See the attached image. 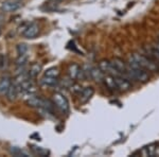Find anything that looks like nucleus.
<instances>
[{
	"mask_svg": "<svg viewBox=\"0 0 159 157\" xmlns=\"http://www.w3.org/2000/svg\"><path fill=\"white\" fill-rule=\"evenodd\" d=\"M133 58H134L135 60L140 64V66L142 67V68H144L145 70L153 71V72H157V71H159V65L156 64L148 55L134 53V54H133Z\"/></svg>",
	"mask_w": 159,
	"mask_h": 157,
	"instance_id": "obj_1",
	"label": "nucleus"
},
{
	"mask_svg": "<svg viewBox=\"0 0 159 157\" xmlns=\"http://www.w3.org/2000/svg\"><path fill=\"white\" fill-rule=\"evenodd\" d=\"M52 101L54 103L55 107H57L61 112L68 113L69 112V102L67 98L61 92H54L52 96Z\"/></svg>",
	"mask_w": 159,
	"mask_h": 157,
	"instance_id": "obj_2",
	"label": "nucleus"
},
{
	"mask_svg": "<svg viewBox=\"0 0 159 157\" xmlns=\"http://www.w3.org/2000/svg\"><path fill=\"white\" fill-rule=\"evenodd\" d=\"M99 68L101 69L102 71L105 74H110V76H122V73L120 72L119 70L112 65L111 61L108 60H102L100 61L99 63Z\"/></svg>",
	"mask_w": 159,
	"mask_h": 157,
	"instance_id": "obj_3",
	"label": "nucleus"
},
{
	"mask_svg": "<svg viewBox=\"0 0 159 157\" xmlns=\"http://www.w3.org/2000/svg\"><path fill=\"white\" fill-rule=\"evenodd\" d=\"M21 7V3L17 0H7L1 4V11L4 13H12Z\"/></svg>",
	"mask_w": 159,
	"mask_h": 157,
	"instance_id": "obj_4",
	"label": "nucleus"
},
{
	"mask_svg": "<svg viewBox=\"0 0 159 157\" xmlns=\"http://www.w3.org/2000/svg\"><path fill=\"white\" fill-rule=\"evenodd\" d=\"M38 33H39V27H38L37 24L33 22V24L29 25L25 28V31L22 32V35L25 38H34L37 36Z\"/></svg>",
	"mask_w": 159,
	"mask_h": 157,
	"instance_id": "obj_5",
	"label": "nucleus"
},
{
	"mask_svg": "<svg viewBox=\"0 0 159 157\" xmlns=\"http://www.w3.org/2000/svg\"><path fill=\"white\" fill-rule=\"evenodd\" d=\"M117 82V85L119 87V90L120 91H127L132 88V84H130V81L127 80L126 78H124L123 76H115Z\"/></svg>",
	"mask_w": 159,
	"mask_h": 157,
	"instance_id": "obj_6",
	"label": "nucleus"
},
{
	"mask_svg": "<svg viewBox=\"0 0 159 157\" xmlns=\"http://www.w3.org/2000/svg\"><path fill=\"white\" fill-rule=\"evenodd\" d=\"M103 82L105 83V86H106L110 91H119V87H118L116 79H115L114 76L105 74Z\"/></svg>",
	"mask_w": 159,
	"mask_h": 157,
	"instance_id": "obj_7",
	"label": "nucleus"
},
{
	"mask_svg": "<svg viewBox=\"0 0 159 157\" xmlns=\"http://www.w3.org/2000/svg\"><path fill=\"white\" fill-rule=\"evenodd\" d=\"M93 94H94V89L92 87L90 86L85 87V88H83L81 94H80V101H81V103L88 102L91 99V97L93 96Z\"/></svg>",
	"mask_w": 159,
	"mask_h": 157,
	"instance_id": "obj_8",
	"label": "nucleus"
},
{
	"mask_svg": "<svg viewBox=\"0 0 159 157\" xmlns=\"http://www.w3.org/2000/svg\"><path fill=\"white\" fill-rule=\"evenodd\" d=\"M11 85H12V82L9 76H4V78H2L0 80V95H1V96L6 95Z\"/></svg>",
	"mask_w": 159,
	"mask_h": 157,
	"instance_id": "obj_9",
	"label": "nucleus"
},
{
	"mask_svg": "<svg viewBox=\"0 0 159 157\" xmlns=\"http://www.w3.org/2000/svg\"><path fill=\"white\" fill-rule=\"evenodd\" d=\"M80 69H81V67H80L78 64H75V63L70 64L69 67H68V76H69V78H70L71 80H76V79H78Z\"/></svg>",
	"mask_w": 159,
	"mask_h": 157,
	"instance_id": "obj_10",
	"label": "nucleus"
},
{
	"mask_svg": "<svg viewBox=\"0 0 159 157\" xmlns=\"http://www.w3.org/2000/svg\"><path fill=\"white\" fill-rule=\"evenodd\" d=\"M111 63H112V65H114L116 68L118 69V70L120 71L122 74L126 71V69H127V65L125 64V62L122 60V58H112L111 60Z\"/></svg>",
	"mask_w": 159,
	"mask_h": 157,
	"instance_id": "obj_11",
	"label": "nucleus"
},
{
	"mask_svg": "<svg viewBox=\"0 0 159 157\" xmlns=\"http://www.w3.org/2000/svg\"><path fill=\"white\" fill-rule=\"evenodd\" d=\"M144 50H145V53H147V54L150 56L156 64L159 65V51L157 49H155L152 46V47H145Z\"/></svg>",
	"mask_w": 159,
	"mask_h": 157,
	"instance_id": "obj_12",
	"label": "nucleus"
},
{
	"mask_svg": "<svg viewBox=\"0 0 159 157\" xmlns=\"http://www.w3.org/2000/svg\"><path fill=\"white\" fill-rule=\"evenodd\" d=\"M40 84L45 85V86H49V87H55L58 85V79L53 78V76H45L42 80H40Z\"/></svg>",
	"mask_w": 159,
	"mask_h": 157,
	"instance_id": "obj_13",
	"label": "nucleus"
},
{
	"mask_svg": "<svg viewBox=\"0 0 159 157\" xmlns=\"http://www.w3.org/2000/svg\"><path fill=\"white\" fill-rule=\"evenodd\" d=\"M42 69H43V67H42V65H40V64H38V63L32 64V65H31V67H30V69H29V71H28V73H29L30 78L31 79L36 78L38 74L42 72Z\"/></svg>",
	"mask_w": 159,
	"mask_h": 157,
	"instance_id": "obj_14",
	"label": "nucleus"
},
{
	"mask_svg": "<svg viewBox=\"0 0 159 157\" xmlns=\"http://www.w3.org/2000/svg\"><path fill=\"white\" fill-rule=\"evenodd\" d=\"M90 76L91 79H93L97 82H101L104 80L105 73L100 68H91L90 69Z\"/></svg>",
	"mask_w": 159,
	"mask_h": 157,
	"instance_id": "obj_15",
	"label": "nucleus"
},
{
	"mask_svg": "<svg viewBox=\"0 0 159 157\" xmlns=\"http://www.w3.org/2000/svg\"><path fill=\"white\" fill-rule=\"evenodd\" d=\"M6 96L7 98V100H10V101H14V100L18 97V88H17L16 84H12L11 86H10Z\"/></svg>",
	"mask_w": 159,
	"mask_h": 157,
	"instance_id": "obj_16",
	"label": "nucleus"
},
{
	"mask_svg": "<svg viewBox=\"0 0 159 157\" xmlns=\"http://www.w3.org/2000/svg\"><path fill=\"white\" fill-rule=\"evenodd\" d=\"M9 151L13 156H17V157H19V156L27 157L28 156V154L25 153L24 150H21L20 148H18V146H11V148L9 149Z\"/></svg>",
	"mask_w": 159,
	"mask_h": 157,
	"instance_id": "obj_17",
	"label": "nucleus"
},
{
	"mask_svg": "<svg viewBox=\"0 0 159 157\" xmlns=\"http://www.w3.org/2000/svg\"><path fill=\"white\" fill-rule=\"evenodd\" d=\"M31 150L35 155L38 156H48L49 155V151L45 150V149L40 148V146H35V145H31Z\"/></svg>",
	"mask_w": 159,
	"mask_h": 157,
	"instance_id": "obj_18",
	"label": "nucleus"
},
{
	"mask_svg": "<svg viewBox=\"0 0 159 157\" xmlns=\"http://www.w3.org/2000/svg\"><path fill=\"white\" fill-rule=\"evenodd\" d=\"M45 76H53V78H57L60 76V71L56 67H52V68H49L45 71Z\"/></svg>",
	"mask_w": 159,
	"mask_h": 157,
	"instance_id": "obj_19",
	"label": "nucleus"
},
{
	"mask_svg": "<svg viewBox=\"0 0 159 157\" xmlns=\"http://www.w3.org/2000/svg\"><path fill=\"white\" fill-rule=\"evenodd\" d=\"M82 90H83V87H82L80 84H78V83L71 84V86H70V91L72 92V94H74V95H79V96H80V94L82 92Z\"/></svg>",
	"mask_w": 159,
	"mask_h": 157,
	"instance_id": "obj_20",
	"label": "nucleus"
},
{
	"mask_svg": "<svg viewBox=\"0 0 159 157\" xmlns=\"http://www.w3.org/2000/svg\"><path fill=\"white\" fill-rule=\"evenodd\" d=\"M28 63V55L27 54H21L18 56V58L16 60V65L17 66H25Z\"/></svg>",
	"mask_w": 159,
	"mask_h": 157,
	"instance_id": "obj_21",
	"label": "nucleus"
},
{
	"mask_svg": "<svg viewBox=\"0 0 159 157\" xmlns=\"http://www.w3.org/2000/svg\"><path fill=\"white\" fill-rule=\"evenodd\" d=\"M17 53H18L19 55L21 54H27V51H28V46L25 45V44H18L17 45Z\"/></svg>",
	"mask_w": 159,
	"mask_h": 157,
	"instance_id": "obj_22",
	"label": "nucleus"
},
{
	"mask_svg": "<svg viewBox=\"0 0 159 157\" xmlns=\"http://www.w3.org/2000/svg\"><path fill=\"white\" fill-rule=\"evenodd\" d=\"M156 146H157V143H152V145H150L148 146H147L148 151V155H150V157H154V156H155Z\"/></svg>",
	"mask_w": 159,
	"mask_h": 157,
	"instance_id": "obj_23",
	"label": "nucleus"
},
{
	"mask_svg": "<svg viewBox=\"0 0 159 157\" xmlns=\"http://www.w3.org/2000/svg\"><path fill=\"white\" fill-rule=\"evenodd\" d=\"M140 156H143V157L150 156V155H148V151L147 146H145V148H143V149H141V150H140Z\"/></svg>",
	"mask_w": 159,
	"mask_h": 157,
	"instance_id": "obj_24",
	"label": "nucleus"
},
{
	"mask_svg": "<svg viewBox=\"0 0 159 157\" xmlns=\"http://www.w3.org/2000/svg\"><path fill=\"white\" fill-rule=\"evenodd\" d=\"M153 47L155 48V49H157V50L159 51V40H158V42H156L155 44H154Z\"/></svg>",
	"mask_w": 159,
	"mask_h": 157,
	"instance_id": "obj_25",
	"label": "nucleus"
},
{
	"mask_svg": "<svg viewBox=\"0 0 159 157\" xmlns=\"http://www.w3.org/2000/svg\"><path fill=\"white\" fill-rule=\"evenodd\" d=\"M155 156L159 157V145L157 143V146H156V152H155Z\"/></svg>",
	"mask_w": 159,
	"mask_h": 157,
	"instance_id": "obj_26",
	"label": "nucleus"
},
{
	"mask_svg": "<svg viewBox=\"0 0 159 157\" xmlns=\"http://www.w3.org/2000/svg\"><path fill=\"white\" fill-rule=\"evenodd\" d=\"M0 35H1V31H0Z\"/></svg>",
	"mask_w": 159,
	"mask_h": 157,
	"instance_id": "obj_27",
	"label": "nucleus"
}]
</instances>
